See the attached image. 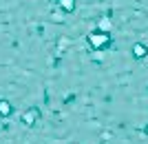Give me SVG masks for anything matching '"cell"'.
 Listing matches in <instances>:
<instances>
[{
	"label": "cell",
	"mask_w": 148,
	"mask_h": 144,
	"mask_svg": "<svg viewBox=\"0 0 148 144\" xmlns=\"http://www.w3.org/2000/svg\"><path fill=\"white\" fill-rule=\"evenodd\" d=\"M88 40H91V44L95 47V49H102V47L108 42V36H106V33H91Z\"/></svg>",
	"instance_id": "cell-1"
},
{
	"label": "cell",
	"mask_w": 148,
	"mask_h": 144,
	"mask_svg": "<svg viewBox=\"0 0 148 144\" xmlns=\"http://www.w3.org/2000/svg\"><path fill=\"white\" fill-rule=\"evenodd\" d=\"M36 118H38V111H36V109H29V111L25 113L22 122H25V124H33V122H36Z\"/></svg>",
	"instance_id": "cell-2"
},
{
	"label": "cell",
	"mask_w": 148,
	"mask_h": 144,
	"mask_svg": "<svg viewBox=\"0 0 148 144\" xmlns=\"http://www.w3.org/2000/svg\"><path fill=\"white\" fill-rule=\"evenodd\" d=\"M9 113H11V104H9V102L7 100H0V115H9Z\"/></svg>",
	"instance_id": "cell-3"
},
{
	"label": "cell",
	"mask_w": 148,
	"mask_h": 144,
	"mask_svg": "<svg viewBox=\"0 0 148 144\" xmlns=\"http://www.w3.org/2000/svg\"><path fill=\"white\" fill-rule=\"evenodd\" d=\"M60 5L64 11H73V0H60Z\"/></svg>",
	"instance_id": "cell-4"
},
{
	"label": "cell",
	"mask_w": 148,
	"mask_h": 144,
	"mask_svg": "<svg viewBox=\"0 0 148 144\" xmlns=\"http://www.w3.org/2000/svg\"><path fill=\"white\" fill-rule=\"evenodd\" d=\"M144 53H146V49H144L142 44H137L135 47V56H144Z\"/></svg>",
	"instance_id": "cell-5"
}]
</instances>
